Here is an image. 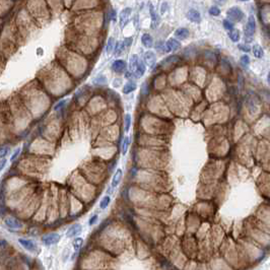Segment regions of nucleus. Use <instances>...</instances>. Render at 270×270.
Returning a JSON list of instances; mask_svg holds the SVG:
<instances>
[{"mask_svg":"<svg viewBox=\"0 0 270 270\" xmlns=\"http://www.w3.org/2000/svg\"><path fill=\"white\" fill-rule=\"evenodd\" d=\"M256 31V19L255 16L253 14H250L248 18V22L246 27H245V41H247L248 43L252 42L253 36L255 34Z\"/></svg>","mask_w":270,"mask_h":270,"instance_id":"f257e3e1","label":"nucleus"},{"mask_svg":"<svg viewBox=\"0 0 270 270\" xmlns=\"http://www.w3.org/2000/svg\"><path fill=\"white\" fill-rule=\"evenodd\" d=\"M227 16L232 22H240L244 18V12L239 6H232L227 11Z\"/></svg>","mask_w":270,"mask_h":270,"instance_id":"f03ea898","label":"nucleus"},{"mask_svg":"<svg viewBox=\"0 0 270 270\" xmlns=\"http://www.w3.org/2000/svg\"><path fill=\"white\" fill-rule=\"evenodd\" d=\"M42 241L45 246H52V245H55L57 243H59L60 241V235L58 234V232H51V234H48V235H45L43 238H42Z\"/></svg>","mask_w":270,"mask_h":270,"instance_id":"7ed1b4c3","label":"nucleus"},{"mask_svg":"<svg viewBox=\"0 0 270 270\" xmlns=\"http://www.w3.org/2000/svg\"><path fill=\"white\" fill-rule=\"evenodd\" d=\"M131 12H132V9L130 7H126L120 12L119 18H120L121 28H124L126 24L128 23V22L130 20V16H131Z\"/></svg>","mask_w":270,"mask_h":270,"instance_id":"20e7f679","label":"nucleus"},{"mask_svg":"<svg viewBox=\"0 0 270 270\" xmlns=\"http://www.w3.org/2000/svg\"><path fill=\"white\" fill-rule=\"evenodd\" d=\"M4 223H5L6 227L11 228V230H20L22 228V223L18 218H11V216H8V218L4 219Z\"/></svg>","mask_w":270,"mask_h":270,"instance_id":"39448f33","label":"nucleus"},{"mask_svg":"<svg viewBox=\"0 0 270 270\" xmlns=\"http://www.w3.org/2000/svg\"><path fill=\"white\" fill-rule=\"evenodd\" d=\"M143 60H144L145 65H147L149 68H153L154 65L157 64V57L152 51H146L143 56Z\"/></svg>","mask_w":270,"mask_h":270,"instance_id":"423d86ee","label":"nucleus"},{"mask_svg":"<svg viewBox=\"0 0 270 270\" xmlns=\"http://www.w3.org/2000/svg\"><path fill=\"white\" fill-rule=\"evenodd\" d=\"M18 243L22 245V247H23L26 250L30 251V252H32L35 253L38 251V247H37V245L32 242V241L31 240H27V239H18Z\"/></svg>","mask_w":270,"mask_h":270,"instance_id":"0eeeda50","label":"nucleus"},{"mask_svg":"<svg viewBox=\"0 0 270 270\" xmlns=\"http://www.w3.org/2000/svg\"><path fill=\"white\" fill-rule=\"evenodd\" d=\"M82 230V226L80 223H74L72 224L71 227H69V228L66 232V237L67 238H74L77 235H79Z\"/></svg>","mask_w":270,"mask_h":270,"instance_id":"6e6552de","label":"nucleus"},{"mask_svg":"<svg viewBox=\"0 0 270 270\" xmlns=\"http://www.w3.org/2000/svg\"><path fill=\"white\" fill-rule=\"evenodd\" d=\"M166 48H167V52H175L181 48V43H180L177 39L171 38L166 42Z\"/></svg>","mask_w":270,"mask_h":270,"instance_id":"1a4fd4ad","label":"nucleus"},{"mask_svg":"<svg viewBox=\"0 0 270 270\" xmlns=\"http://www.w3.org/2000/svg\"><path fill=\"white\" fill-rule=\"evenodd\" d=\"M112 69L114 72L116 73H122L125 71L126 69V62L124 60H115L112 64Z\"/></svg>","mask_w":270,"mask_h":270,"instance_id":"9d476101","label":"nucleus"},{"mask_svg":"<svg viewBox=\"0 0 270 270\" xmlns=\"http://www.w3.org/2000/svg\"><path fill=\"white\" fill-rule=\"evenodd\" d=\"M187 18L192 22H201V14L198 10L195 9H190L189 11L186 13Z\"/></svg>","mask_w":270,"mask_h":270,"instance_id":"9b49d317","label":"nucleus"},{"mask_svg":"<svg viewBox=\"0 0 270 270\" xmlns=\"http://www.w3.org/2000/svg\"><path fill=\"white\" fill-rule=\"evenodd\" d=\"M149 12L151 15V28H157L158 23H159V18L158 13L154 10V7L151 3H149Z\"/></svg>","mask_w":270,"mask_h":270,"instance_id":"f8f14e48","label":"nucleus"},{"mask_svg":"<svg viewBox=\"0 0 270 270\" xmlns=\"http://www.w3.org/2000/svg\"><path fill=\"white\" fill-rule=\"evenodd\" d=\"M189 30L186 28H179L178 30H176L175 32V37L177 38L178 40H186L188 37H189Z\"/></svg>","mask_w":270,"mask_h":270,"instance_id":"ddd939ff","label":"nucleus"},{"mask_svg":"<svg viewBox=\"0 0 270 270\" xmlns=\"http://www.w3.org/2000/svg\"><path fill=\"white\" fill-rule=\"evenodd\" d=\"M145 70H146V66H145L144 61L139 60V63H138V65H137V68L135 69V71L133 72V74H134L135 77L139 78V77L143 76V74L145 73Z\"/></svg>","mask_w":270,"mask_h":270,"instance_id":"4468645a","label":"nucleus"},{"mask_svg":"<svg viewBox=\"0 0 270 270\" xmlns=\"http://www.w3.org/2000/svg\"><path fill=\"white\" fill-rule=\"evenodd\" d=\"M141 43L147 49L152 48L153 46V39L149 34H143L141 37Z\"/></svg>","mask_w":270,"mask_h":270,"instance_id":"2eb2a0df","label":"nucleus"},{"mask_svg":"<svg viewBox=\"0 0 270 270\" xmlns=\"http://www.w3.org/2000/svg\"><path fill=\"white\" fill-rule=\"evenodd\" d=\"M122 176H123V172H122L121 169H118V170L115 172L114 176H113L112 183H111V187H112V188H116L118 185H119L120 182H121Z\"/></svg>","mask_w":270,"mask_h":270,"instance_id":"dca6fc26","label":"nucleus"},{"mask_svg":"<svg viewBox=\"0 0 270 270\" xmlns=\"http://www.w3.org/2000/svg\"><path fill=\"white\" fill-rule=\"evenodd\" d=\"M138 63H139V57L136 54L131 55V57H130V59H129V70L132 73L135 71V69L137 68Z\"/></svg>","mask_w":270,"mask_h":270,"instance_id":"f3484780","label":"nucleus"},{"mask_svg":"<svg viewBox=\"0 0 270 270\" xmlns=\"http://www.w3.org/2000/svg\"><path fill=\"white\" fill-rule=\"evenodd\" d=\"M136 88H137V87H136V83H135L134 81H132V80H129L128 82L124 85L123 92L125 93V95H128V93L134 92L135 89H136Z\"/></svg>","mask_w":270,"mask_h":270,"instance_id":"a211bd4d","label":"nucleus"},{"mask_svg":"<svg viewBox=\"0 0 270 270\" xmlns=\"http://www.w3.org/2000/svg\"><path fill=\"white\" fill-rule=\"evenodd\" d=\"M252 51H253V55H254L256 58L260 59L264 56V50L260 45H254L252 48Z\"/></svg>","mask_w":270,"mask_h":270,"instance_id":"6ab92c4d","label":"nucleus"},{"mask_svg":"<svg viewBox=\"0 0 270 270\" xmlns=\"http://www.w3.org/2000/svg\"><path fill=\"white\" fill-rule=\"evenodd\" d=\"M228 32H228V37H230V39L232 41V42L238 43L240 41V38H241L240 32L238 30H234V28H232V31H228Z\"/></svg>","mask_w":270,"mask_h":270,"instance_id":"aec40b11","label":"nucleus"},{"mask_svg":"<svg viewBox=\"0 0 270 270\" xmlns=\"http://www.w3.org/2000/svg\"><path fill=\"white\" fill-rule=\"evenodd\" d=\"M129 144H130V138L128 136L124 137L123 141H122V144H121V151H122V154H123V155H125L126 153H127Z\"/></svg>","mask_w":270,"mask_h":270,"instance_id":"412c9836","label":"nucleus"},{"mask_svg":"<svg viewBox=\"0 0 270 270\" xmlns=\"http://www.w3.org/2000/svg\"><path fill=\"white\" fill-rule=\"evenodd\" d=\"M82 245H83V239L79 238V237H76V238L73 240V242H72L73 249H74L75 251H78L79 249L82 247Z\"/></svg>","mask_w":270,"mask_h":270,"instance_id":"4be33fe9","label":"nucleus"},{"mask_svg":"<svg viewBox=\"0 0 270 270\" xmlns=\"http://www.w3.org/2000/svg\"><path fill=\"white\" fill-rule=\"evenodd\" d=\"M114 48H115V40H114V38H109L108 43H107V47H106V52H107V54H111L114 50Z\"/></svg>","mask_w":270,"mask_h":270,"instance_id":"5701e85b","label":"nucleus"},{"mask_svg":"<svg viewBox=\"0 0 270 270\" xmlns=\"http://www.w3.org/2000/svg\"><path fill=\"white\" fill-rule=\"evenodd\" d=\"M130 127H131V115L130 114H126L124 118V130L125 132H128Z\"/></svg>","mask_w":270,"mask_h":270,"instance_id":"b1692460","label":"nucleus"},{"mask_svg":"<svg viewBox=\"0 0 270 270\" xmlns=\"http://www.w3.org/2000/svg\"><path fill=\"white\" fill-rule=\"evenodd\" d=\"M125 45L123 42H118L116 45H115V48H114V51H115V55H120L122 52H123L125 50Z\"/></svg>","mask_w":270,"mask_h":270,"instance_id":"393cba45","label":"nucleus"},{"mask_svg":"<svg viewBox=\"0 0 270 270\" xmlns=\"http://www.w3.org/2000/svg\"><path fill=\"white\" fill-rule=\"evenodd\" d=\"M110 202H111V198H110V196L109 195L105 196V197L102 199L101 202H100V208H101V209H106V208L109 206Z\"/></svg>","mask_w":270,"mask_h":270,"instance_id":"a878e982","label":"nucleus"},{"mask_svg":"<svg viewBox=\"0 0 270 270\" xmlns=\"http://www.w3.org/2000/svg\"><path fill=\"white\" fill-rule=\"evenodd\" d=\"M92 82L95 83L96 85H104L107 83V78L103 75H99L97 76L95 79L92 80Z\"/></svg>","mask_w":270,"mask_h":270,"instance_id":"bb28decb","label":"nucleus"},{"mask_svg":"<svg viewBox=\"0 0 270 270\" xmlns=\"http://www.w3.org/2000/svg\"><path fill=\"white\" fill-rule=\"evenodd\" d=\"M240 62H241V64H242V66H243V67L248 68L249 64H250V57H249L248 55H246V54L243 55L242 57H241Z\"/></svg>","mask_w":270,"mask_h":270,"instance_id":"cd10ccee","label":"nucleus"},{"mask_svg":"<svg viewBox=\"0 0 270 270\" xmlns=\"http://www.w3.org/2000/svg\"><path fill=\"white\" fill-rule=\"evenodd\" d=\"M9 146L7 145H2L0 146V158H2L4 157H6L7 153L9 152Z\"/></svg>","mask_w":270,"mask_h":270,"instance_id":"c85d7f7f","label":"nucleus"},{"mask_svg":"<svg viewBox=\"0 0 270 270\" xmlns=\"http://www.w3.org/2000/svg\"><path fill=\"white\" fill-rule=\"evenodd\" d=\"M208 12H209V14L212 16H218L220 14V9L218 6H211L209 8V10H208Z\"/></svg>","mask_w":270,"mask_h":270,"instance_id":"c756f323","label":"nucleus"},{"mask_svg":"<svg viewBox=\"0 0 270 270\" xmlns=\"http://www.w3.org/2000/svg\"><path fill=\"white\" fill-rule=\"evenodd\" d=\"M223 28L227 31H232L234 28V22H231L230 19H224L223 20Z\"/></svg>","mask_w":270,"mask_h":270,"instance_id":"7c9ffc66","label":"nucleus"},{"mask_svg":"<svg viewBox=\"0 0 270 270\" xmlns=\"http://www.w3.org/2000/svg\"><path fill=\"white\" fill-rule=\"evenodd\" d=\"M67 101H68V100H61L59 103H57V104L54 106V111H58V110H60L61 108H63L64 106L67 104Z\"/></svg>","mask_w":270,"mask_h":270,"instance_id":"2f4dec72","label":"nucleus"},{"mask_svg":"<svg viewBox=\"0 0 270 270\" xmlns=\"http://www.w3.org/2000/svg\"><path fill=\"white\" fill-rule=\"evenodd\" d=\"M155 49L159 52H167V48H166V44L162 42H159L155 45Z\"/></svg>","mask_w":270,"mask_h":270,"instance_id":"473e14b6","label":"nucleus"},{"mask_svg":"<svg viewBox=\"0 0 270 270\" xmlns=\"http://www.w3.org/2000/svg\"><path fill=\"white\" fill-rule=\"evenodd\" d=\"M19 153H20V147H18V148L15 149V151H14V152L12 153L11 158H10V162H13V161H15V159L18 158Z\"/></svg>","mask_w":270,"mask_h":270,"instance_id":"72a5a7b5","label":"nucleus"},{"mask_svg":"<svg viewBox=\"0 0 270 270\" xmlns=\"http://www.w3.org/2000/svg\"><path fill=\"white\" fill-rule=\"evenodd\" d=\"M238 47H239L240 50H242L243 52H250V50H251L250 46H249V45H246V44H240Z\"/></svg>","mask_w":270,"mask_h":270,"instance_id":"f704fd0d","label":"nucleus"},{"mask_svg":"<svg viewBox=\"0 0 270 270\" xmlns=\"http://www.w3.org/2000/svg\"><path fill=\"white\" fill-rule=\"evenodd\" d=\"M98 219H99V216H98V214H95L93 216H92L91 218H89V220H88V226H93V224H95L97 222H98Z\"/></svg>","mask_w":270,"mask_h":270,"instance_id":"c9c22d12","label":"nucleus"},{"mask_svg":"<svg viewBox=\"0 0 270 270\" xmlns=\"http://www.w3.org/2000/svg\"><path fill=\"white\" fill-rule=\"evenodd\" d=\"M132 41H133V38H132V37H130V38H126V39L123 41V43H124V45H125V47L127 48V47H130V46H131Z\"/></svg>","mask_w":270,"mask_h":270,"instance_id":"e433bc0d","label":"nucleus"},{"mask_svg":"<svg viewBox=\"0 0 270 270\" xmlns=\"http://www.w3.org/2000/svg\"><path fill=\"white\" fill-rule=\"evenodd\" d=\"M109 16H110V18H111V19H115V18H116V11L114 10V9H111V11H110V13H109Z\"/></svg>","mask_w":270,"mask_h":270,"instance_id":"4c0bfd02","label":"nucleus"},{"mask_svg":"<svg viewBox=\"0 0 270 270\" xmlns=\"http://www.w3.org/2000/svg\"><path fill=\"white\" fill-rule=\"evenodd\" d=\"M5 165H6V159H2V161H0V172L5 168Z\"/></svg>","mask_w":270,"mask_h":270,"instance_id":"58836bf2","label":"nucleus"},{"mask_svg":"<svg viewBox=\"0 0 270 270\" xmlns=\"http://www.w3.org/2000/svg\"><path fill=\"white\" fill-rule=\"evenodd\" d=\"M167 7H168V4H167L166 2H163V3L162 4V9H161L162 14H163V13H165V12L167 11Z\"/></svg>","mask_w":270,"mask_h":270,"instance_id":"ea45409f","label":"nucleus"},{"mask_svg":"<svg viewBox=\"0 0 270 270\" xmlns=\"http://www.w3.org/2000/svg\"><path fill=\"white\" fill-rule=\"evenodd\" d=\"M214 2L219 4V5H223V4L227 2V0H214Z\"/></svg>","mask_w":270,"mask_h":270,"instance_id":"a19ab883","label":"nucleus"},{"mask_svg":"<svg viewBox=\"0 0 270 270\" xmlns=\"http://www.w3.org/2000/svg\"><path fill=\"white\" fill-rule=\"evenodd\" d=\"M267 81H268V84L270 85V72L268 73V76H267Z\"/></svg>","mask_w":270,"mask_h":270,"instance_id":"79ce46f5","label":"nucleus"},{"mask_svg":"<svg viewBox=\"0 0 270 270\" xmlns=\"http://www.w3.org/2000/svg\"><path fill=\"white\" fill-rule=\"evenodd\" d=\"M242 1H248V0H242Z\"/></svg>","mask_w":270,"mask_h":270,"instance_id":"37998d69","label":"nucleus"}]
</instances>
